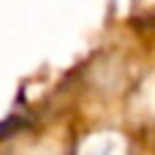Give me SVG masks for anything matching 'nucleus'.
<instances>
[{
    "mask_svg": "<svg viewBox=\"0 0 155 155\" xmlns=\"http://www.w3.org/2000/svg\"><path fill=\"white\" fill-rule=\"evenodd\" d=\"M27 125H30V123H27L25 117H16V114H14V117H8V120L0 123V139H8V136H14L16 131H22V128H27Z\"/></svg>",
    "mask_w": 155,
    "mask_h": 155,
    "instance_id": "1",
    "label": "nucleus"
}]
</instances>
